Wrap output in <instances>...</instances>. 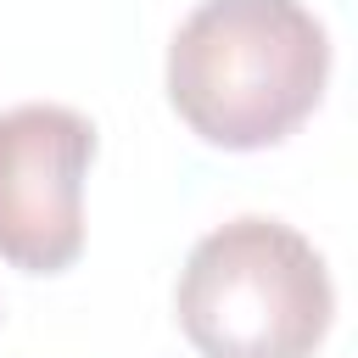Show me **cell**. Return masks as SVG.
Here are the masks:
<instances>
[{"label": "cell", "instance_id": "7a4b0ae2", "mask_svg": "<svg viewBox=\"0 0 358 358\" xmlns=\"http://www.w3.org/2000/svg\"><path fill=\"white\" fill-rule=\"evenodd\" d=\"M173 308L201 358H313L336 291L308 235L280 218H229L190 246Z\"/></svg>", "mask_w": 358, "mask_h": 358}, {"label": "cell", "instance_id": "3957f363", "mask_svg": "<svg viewBox=\"0 0 358 358\" xmlns=\"http://www.w3.org/2000/svg\"><path fill=\"white\" fill-rule=\"evenodd\" d=\"M95 123L56 101L0 112V257L28 274H62L84 252V173Z\"/></svg>", "mask_w": 358, "mask_h": 358}, {"label": "cell", "instance_id": "6da1fadb", "mask_svg": "<svg viewBox=\"0 0 358 358\" xmlns=\"http://www.w3.org/2000/svg\"><path fill=\"white\" fill-rule=\"evenodd\" d=\"M330 39L302 0H201L168 45V101L224 151L280 145L324 95Z\"/></svg>", "mask_w": 358, "mask_h": 358}]
</instances>
